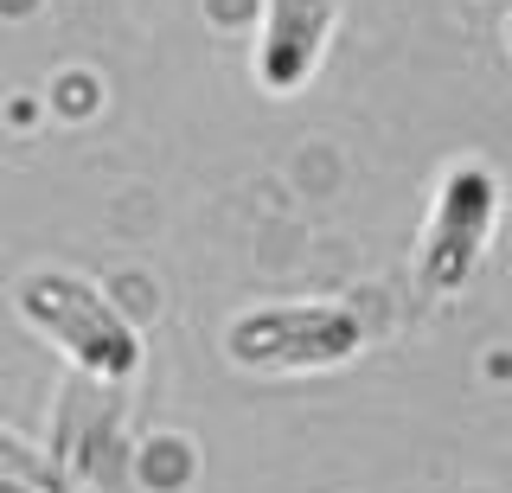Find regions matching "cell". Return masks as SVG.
<instances>
[{
	"instance_id": "277c9868",
	"label": "cell",
	"mask_w": 512,
	"mask_h": 493,
	"mask_svg": "<svg viewBox=\"0 0 512 493\" xmlns=\"http://www.w3.org/2000/svg\"><path fill=\"white\" fill-rule=\"evenodd\" d=\"M333 26V0H269L263 13V52H256V77L263 90H301L320 65V45H327Z\"/></svg>"
},
{
	"instance_id": "5b68a950",
	"label": "cell",
	"mask_w": 512,
	"mask_h": 493,
	"mask_svg": "<svg viewBox=\"0 0 512 493\" xmlns=\"http://www.w3.org/2000/svg\"><path fill=\"white\" fill-rule=\"evenodd\" d=\"M0 493H71V481H64V468H52L32 442L0 429Z\"/></svg>"
},
{
	"instance_id": "6da1fadb",
	"label": "cell",
	"mask_w": 512,
	"mask_h": 493,
	"mask_svg": "<svg viewBox=\"0 0 512 493\" xmlns=\"http://www.w3.org/2000/svg\"><path fill=\"white\" fill-rule=\"evenodd\" d=\"M20 314H26V327H39L45 340L64 346V353L96 378H128L141 365L135 327H128L90 282L64 276V269H32L20 282Z\"/></svg>"
},
{
	"instance_id": "3957f363",
	"label": "cell",
	"mask_w": 512,
	"mask_h": 493,
	"mask_svg": "<svg viewBox=\"0 0 512 493\" xmlns=\"http://www.w3.org/2000/svg\"><path fill=\"white\" fill-rule=\"evenodd\" d=\"M493 218H500V180L487 167H455L436 193V212H429V237H423V276L429 289L455 295L461 282L480 269L493 244Z\"/></svg>"
},
{
	"instance_id": "7a4b0ae2",
	"label": "cell",
	"mask_w": 512,
	"mask_h": 493,
	"mask_svg": "<svg viewBox=\"0 0 512 493\" xmlns=\"http://www.w3.org/2000/svg\"><path fill=\"white\" fill-rule=\"evenodd\" d=\"M359 346H365L359 314L320 308V301L250 308L224 327V353L244 372H320V365H346Z\"/></svg>"
}]
</instances>
